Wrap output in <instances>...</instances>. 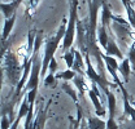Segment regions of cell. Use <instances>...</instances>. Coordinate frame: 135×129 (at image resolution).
<instances>
[{"label":"cell","instance_id":"4fadbf2b","mask_svg":"<svg viewBox=\"0 0 135 129\" xmlns=\"http://www.w3.org/2000/svg\"><path fill=\"white\" fill-rule=\"evenodd\" d=\"M125 9H126V14H127V22L130 23L131 27L135 29V9L133 7V1L131 0H121Z\"/></svg>","mask_w":135,"mask_h":129},{"label":"cell","instance_id":"52a82bcc","mask_svg":"<svg viewBox=\"0 0 135 129\" xmlns=\"http://www.w3.org/2000/svg\"><path fill=\"white\" fill-rule=\"evenodd\" d=\"M121 92H122V99H123V115H122V120L125 117H129L133 121H135V107L131 105L130 96H129L126 88H122Z\"/></svg>","mask_w":135,"mask_h":129},{"label":"cell","instance_id":"30bf717a","mask_svg":"<svg viewBox=\"0 0 135 129\" xmlns=\"http://www.w3.org/2000/svg\"><path fill=\"white\" fill-rule=\"evenodd\" d=\"M16 19H17V14L12 16L11 18H5V22H4V26H3V31H1V44H4L8 40L11 32L13 30Z\"/></svg>","mask_w":135,"mask_h":129},{"label":"cell","instance_id":"8992f818","mask_svg":"<svg viewBox=\"0 0 135 129\" xmlns=\"http://www.w3.org/2000/svg\"><path fill=\"white\" fill-rule=\"evenodd\" d=\"M110 21L118 22V23H121V25H130L129 22H126V21H125V19H122L121 17L114 16V14L112 13V10H110V8H109L108 3L104 0L103 7H101V25H103V26H105L107 29H109V27H110Z\"/></svg>","mask_w":135,"mask_h":129},{"label":"cell","instance_id":"44dd1931","mask_svg":"<svg viewBox=\"0 0 135 129\" xmlns=\"http://www.w3.org/2000/svg\"><path fill=\"white\" fill-rule=\"evenodd\" d=\"M127 58L130 60V63L133 66V68L135 70V39L131 43L130 48H129V53H127Z\"/></svg>","mask_w":135,"mask_h":129},{"label":"cell","instance_id":"ba28073f","mask_svg":"<svg viewBox=\"0 0 135 129\" xmlns=\"http://www.w3.org/2000/svg\"><path fill=\"white\" fill-rule=\"evenodd\" d=\"M23 0H13L11 3H4L1 1L0 3V9H1V13L5 18H11L12 16H15L18 9V7L22 4Z\"/></svg>","mask_w":135,"mask_h":129},{"label":"cell","instance_id":"9c48e42d","mask_svg":"<svg viewBox=\"0 0 135 129\" xmlns=\"http://www.w3.org/2000/svg\"><path fill=\"white\" fill-rule=\"evenodd\" d=\"M105 54H108V56H112V57H117L119 60H123L125 57H123V53L121 52V49L118 48L117 43H116V39L110 35V37H109V41H108V45H107V48H105Z\"/></svg>","mask_w":135,"mask_h":129},{"label":"cell","instance_id":"603a6c76","mask_svg":"<svg viewBox=\"0 0 135 129\" xmlns=\"http://www.w3.org/2000/svg\"><path fill=\"white\" fill-rule=\"evenodd\" d=\"M121 129H135V121L131 119H127L123 121V124L121 125Z\"/></svg>","mask_w":135,"mask_h":129},{"label":"cell","instance_id":"e0dca14e","mask_svg":"<svg viewBox=\"0 0 135 129\" xmlns=\"http://www.w3.org/2000/svg\"><path fill=\"white\" fill-rule=\"evenodd\" d=\"M75 50H77L75 48H70L68 52H65L62 54V58H64V61L66 63L68 68H73V66H74V62H75Z\"/></svg>","mask_w":135,"mask_h":129},{"label":"cell","instance_id":"7402d4cb","mask_svg":"<svg viewBox=\"0 0 135 129\" xmlns=\"http://www.w3.org/2000/svg\"><path fill=\"white\" fill-rule=\"evenodd\" d=\"M57 68H59V63H57L56 58L53 57V58H52V61H51V63H50V67H48V72H51V74H55V75H56Z\"/></svg>","mask_w":135,"mask_h":129},{"label":"cell","instance_id":"7a4b0ae2","mask_svg":"<svg viewBox=\"0 0 135 129\" xmlns=\"http://www.w3.org/2000/svg\"><path fill=\"white\" fill-rule=\"evenodd\" d=\"M7 52L1 53V70H3V75L7 76L8 83L16 88L18 81L22 78V72H23V64H20L18 62V57L16 53H13L11 49H5Z\"/></svg>","mask_w":135,"mask_h":129},{"label":"cell","instance_id":"ac0fdd59","mask_svg":"<svg viewBox=\"0 0 135 129\" xmlns=\"http://www.w3.org/2000/svg\"><path fill=\"white\" fill-rule=\"evenodd\" d=\"M77 75H78V74H77L73 68H68L65 71L57 72V74H56V78H57V80L61 79V80H64V81H69V80H73Z\"/></svg>","mask_w":135,"mask_h":129},{"label":"cell","instance_id":"8fae6325","mask_svg":"<svg viewBox=\"0 0 135 129\" xmlns=\"http://www.w3.org/2000/svg\"><path fill=\"white\" fill-rule=\"evenodd\" d=\"M105 97H107V102H108V119H116V109H117V99H116V96L113 92H110L109 89L104 93Z\"/></svg>","mask_w":135,"mask_h":129},{"label":"cell","instance_id":"cb8c5ba5","mask_svg":"<svg viewBox=\"0 0 135 129\" xmlns=\"http://www.w3.org/2000/svg\"><path fill=\"white\" fill-rule=\"evenodd\" d=\"M42 129H44V127H42Z\"/></svg>","mask_w":135,"mask_h":129},{"label":"cell","instance_id":"7c38bea8","mask_svg":"<svg viewBox=\"0 0 135 129\" xmlns=\"http://www.w3.org/2000/svg\"><path fill=\"white\" fill-rule=\"evenodd\" d=\"M118 72L122 75L125 83H129V80H130V74H131V63H130V60L127 57H125L122 60V62L119 64V68H118Z\"/></svg>","mask_w":135,"mask_h":129},{"label":"cell","instance_id":"ffe728a7","mask_svg":"<svg viewBox=\"0 0 135 129\" xmlns=\"http://www.w3.org/2000/svg\"><path fill=\"white\" fill-rule=\"evenodd\" d=\"M43 81H44V85H46L47 88H51V87H55V85H56L57 78H56V75H55V74L48 72V75L43 79Z\"/></svg>","mask_w":135,"mask_h":129},{"label":"cell","instance_id":"5b68a950","mask_svg":"<svg viewBox=\"0 0 135 129\" xmlns=\"http://www.w3.org/2000/svg\"><path fill=\"white\" fill-rule=\"evenodd\" d=\"M88 97H90V99H91V102H92V105H94V107H95V114H96V116H104L107 111H105V109H104V106L101 105L100 102V90H99V85L96 84V83H94V81H91V89H88Z\"/></svg>","mask_w":135,"mask_h":129},{"label":"cell","instance_id":"5bb4252c","mask_svg":"<svg viewBox=\"0 0 135 129\" xmlns=\"http://www.w3.org/2000/svg\"><path fill=\"white\" fill-rule=\"evenodd\" d=\"M109 37H110V36H109V34H108V29L101 25L100 27L98 29V41H99L100 47L104 49V50H105L107 45H108Z\"/></svg>","mask_w":135,"mask_h":129},{"label":"cell","instance_id":"3957f363","mask_svg":"<svg viewBox=\"0 0 135 129\" xmlns=\"http://www.w3.org/2000/svg\"><path fill=\"white\" fill-rule=\"evenodd\" d=\"M78 3L79 0H71L70 3V10H69V19H68L66 34L62 40V52L65 53L71 48L75 32H77V23H78Z\"/></svg>","mask_w":135,"mask_h":129},{"label":"cell","instance_id":"277c9868","mask_svg":"<svg viewBox=\"0 0 135 129\" xmlns=\"http://www.w3.org/2000/svg\"><path fill=\"white\" fill-rule=\"evenodd\" d=\"M103 60H104V63H105V68H107V71L110 74L112 79H113V81L118 85V88H119V89L125 88V87H123V83L119 80V78H118V68H119V63L117 62L116 57H112V56H108V54H105V53H104V54H103Z\"/></svg>","mask_w":135,"mask_h":129},{"label":"cell","instance_id":"2e32d148","mask_svg":"<svg viewBox=\"0 0 135 129\" xmlns=\"http://www.w3.org/2000/svg\"><path fill=\"white\" fill-rule=\"evenodd\" d=\"M74 84H75V87H77V89H78V93H79V96L83 97L84 92H88V88H87V84H86V80H84V75H81V74H78L74 79Z\"/></svg>","mask_w":135,"mask_h":129},{"label":"cell","instance_id":"6da1fadb","mask_svg":"<svg viewBox=\"0 0 135 129\" xmlns=\"http://www.w3.org/2000/svg\"><path fill=\"white\" fill-rule=\"evenodd\" d=\"M66 26H68V18L64 17L62 18V22L59 27L57 32L51 36L47 37L44 40V53H43V67H42V79H44L47 76V71H48V67L50 63L52 61V58L55 57V53L59 48L60 43H62L64 37H65V34H66Z\"/></svg>","mask_w":135,"mask_h":129},{"label":"cell","instance_id":"9a60e30c","mask_svg":"<svg viewBox=\"0 0 135 129\" xmlns=\"http://www.w3.org/2000/svg\"><path fill=\"white\" fill-rule=\"evenodd\" d=\"M87 124L90 129H107V121L101 120L100 116H88Z\"/></svg>","mask_w":135,"mask_h":129},{"label":"cell","instance_id":"d6986e66","mask_svg":"<svg viewBox=\"0 0 135 129\" xmlns=\"http://www.w3.org/2000/svg\"><path fill=\"white\" fill-rule=\"evenodd\" d=\"M62 89H64V92H65L66 94H69V96L73 98V101L75 102V105H79V103H78V92H77L73 87H70V85L68 84V81H65V83L62 84Z\"/></svg>","mask_w":135,"mask_h":129}]
</instances>
